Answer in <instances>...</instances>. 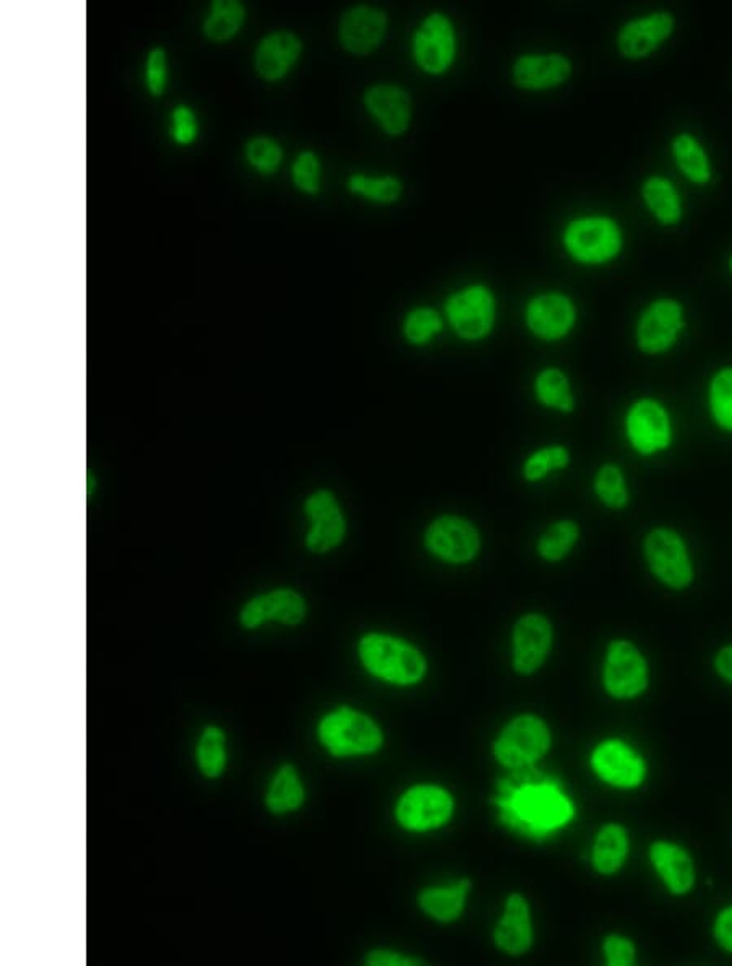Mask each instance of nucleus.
<instances>
[{
    "mask_svg": "<svg viewBox=\"0 0 732 966\" xmlns=\"http://www.w3.org/2000/svg\"><path fill=\"white\" fill-rule=\"evenodd\" d=\"M495 805L510 828L536 840L546 838L575 815L573 804L559 784L532 774L500 781Z\"/></svg>",
    "mask_w": 732,
    "mask_h": 966,
    "instance_id": "nucleus-1",
    "label": "nucleus"
},
{
    "mask_svg": "<svg viewBox=\"0 0 732 966\" xmlns=\"http://www.w3.org/2000/svg\"><path fill=\"white\" fill-rule=\"evenodd\" d=\"M358 655L369 674L394 685H417L427 675L428 662L420 648L394 634L366 633L358 643Z\"/></svg>",
    "mask_w": 732,
    "mask_h": 966,
    "instance_id": "nucleus-2",
    "label": "nucleus"
},
{
    "mask_svg": "<svg viewBox=\"0 0 732 966\" xmlns=\"http://www.w3.org/2000/svg\"><path fill=\"white\" fill-rule=\"evenodd\" d=\"M421 542L428 556L448 567L472 565L484 549L482 532L476 522L456 512L431 519Z\"/></svg>",
    "mask_w": 732,
    "mask_h": 966,
    "instance_id": "nucleus-3",
    "label": "nucleus"
},
{
    "mask_svg": "<svg viewBox=\"0 0 732 966\" xmlns=\"http://www.w3.org/2000/svg\"><path fill=\"white\" fill-rule=\"evenodd\" d=\"M321 744L334 756L372 755L382 749L383 731L372 718L350 706L331 711L317 725Z\"/></svg>",
    "mask_w": 732,
    "mask_h": 966,
    "instance_id": "nucleus-4",
    "label": "nucleus"
},
{
    "mask_svg": "<svg viewBox=\"0 0 732 966\" xmlns=\"http://www.w3.org/2000/svg\"><path fill=\"white\" fill-rule=\"evenodd\" d=\"M552 744L549 725L535 714L515 718L495 741V759L511 770L528 769L549 752Z\"/></svg>",
    "mask_w": 732,
    "mask_h": 966,
    "instance_id": "nucleus-5",
    "label": "nucleus"
},
{
    "mask_svg": "<svg viewBox=\"0 0 732 966\" xmlns=\"http://www.w3.org/2000/svg\"><path fill=\"white\" fill-rule=\"evenodd\" d=\"M644 560L651 574L668 588L682 591L692 584L693 565L681 533L668 528H654L644 537Z\"/></svg>",
    "mask_w": 732,
    "mask_h": 966,
    "instance_id": "nucleus-6",
    "label": "nucleus"
},
{
    "mask_svg": "<svg viewBox=\"0 0 732 966\" xmlns=\"http://www.w3.org/2000/svg\"><path fill=\"white\" fill-rule=\"evenodd\" d=\"M623 427L627 441L640 456L658 455L671 446V417L657 399L643 397L633 403L627 410Z\"/></svg>",
    "mask_w": 732,
    "mask_h": 966,
    "instance_id": "nucleus-7",
    "label": "nucleus"
},
{
    "mask_svg": "<svg viewBox=\"0 0 732 966\" xmlns=\"http://www.w3.org/2000/svg\"><path fill=\"white\" fill-rule=\"evenodd\" d=\"M446 317L464 340H482L494 331L497 319L494 293L484 285L462 288L446 303Z\"/></svg>",
    "mask_w": 732,
    "mask_h": 966,
    "instance_id": "nucleus-8",
    "label": "nucleus"
},
{
    "mask_svg": "<svg viewBox=\"0 0 732 966\" xmlns=\"http://www.w3.org/2000/svg\"><path fill=\"white\" fill-rule=\"evenodd\" d=\"M455 799L441 786L418 784L397 802V822L410 832H430L451 818Z\"/></svg>",
    "mask_w": 732,
    "mask_h": 966,
    "instance_id": "nucleus-9",
    "label": "nucleus"
},
{
    "mask_svg": "<svg viewBox=\"0 0 732 966\" xmlns=\"http://www.w3.org/2000/svg\"><path fill=\"white\" fill-rule=\"evenodd\" d=\"M552 622L542 613L519 617L511 631V664L519 675H532L552 651Z\"/></svg>",
    "mask_w": 732,
    "mask_h": 966,
    "instance_id": "nucleus-10",
    "label": "nucleus"
},
{
    "mask_svg": "<svg viewBox=\"0 0 732 966\" xmlns=\"http://www.w3.org/2000/svg\"><path fill=\"white\" fill-rule=\"evenodd\" d=\"M305 515L309 519V531L305 547L316 556H324L337 549L347 536V521L336 495L331 490H317L305 501Z\"/></svg>",
    "mask_w": 732,
    "mask_h": 966,
    "instance_id": "nucleus-11",
    "label": "nucleus"
},
{
    "mask_svg": "<svg viewBox=\"0 0 732 966\" xmlns=\"http://www.w3.org/2000/svg\"><path fill=\"white\" fill-rule=\"evenodd\" d=\"M568 253L580 263L599 264L612 260L622 247L619 226L609 218H581L565 232Z\"/></svg>",
    "mask_w": 732,
    "mask_h": 966,
    "instance_id": "nucleus-12",
    "label": "nucleus"
},
{
    "mask_svg": "<svg viewBox=\"0 0 732 966\" xmlns=\"http://www.w3.org/2000/svg\"><path fill=\"white\" fill-rule=\"evenodd\" d=\"M604 685L610 695L622 700L633 699L647 689V659L630 641L610 643L606 654Z\"/></svg>",
    "mask_w": 732,
    "mask_h": 966,
    "instance_id": "nucleus-13",
    "label": "nucleus"
},
{
    "mask_svg": "<svg viewBox=\"0 0 732 966\" xmlns=\"http://www.w3.org/2000/svg\"><path fill=\"white\" fill-rule=\"evenodd\" d=\"M685 326L683 308L675 299H658L648 306L637 324V344L643 354L659 355L678 342Z\"/></svg>",
    "mask_w": 732,
    "mask_h": 966,
    "instance_id": "nucleus-14",
    "label": "nucleus"
},
{
    "mask_svg": "<svg viewBox=\"0 0 732 966\" xmlns=\"http://www.w3.org/2000/svg\"><path fill=\"white\" fill-rule=\"evenodd\" d=\"M455 54L456 34L453 23L443 13H431L415 33V61L424 71L441 73L453 64Z\"/></svg>",
    "mask_w": 732,
    "mask_h": 966,
    "instance_id": "nucleus-15",
    "label": "nucleus"
},
{
    "mask_svg": "<svg viewBox=\"0 0 732 966\" xmlns=\"http://www.w3.org/2000/svg\"><path fill=\"white\" fill-rule=\"evenodd\" d=\"M308 606L299 592L291 588L275 589L247 602L242 612L244 629L254 630L267 622L296 627L306 619Z\"/></svg>",
    "mask_w": 732,
    "mask_h": 966,
    "instance_id": "nucleus-16",
    "label": "nucleus"
},
{
    "mask_svg": "<svg viewBox=\"0 0 732 966\" xmlns=\"http://www.w3.org/2000/svg\"><path fill=\"white\" fill-rule=\"evenodd\" d=\"M577 309L567 296L547 293L537 296L526 308V324L540 340H560L573 329Z\"/></svg>",
    "mask_w": 732,
    "mask_h": 966,
    "instance_id": "nucleus-17",
    "label": "nucleus"
},
{
    "mask_svg": "<svg viewBox=\"0 0 732 966\" xmlns=\"http://www.w3.org/2000/svg\"><path fill=\"white\" fill-rule=\"evenodd\" d=\"M386 28H388V19L383 10L357 6L342 17L339 37L348 52L365 55L382 44Z\"/></svg>",
    "mask_w": 732,
    "mask_h": 966,
    "instance_id": "nucleus-18",
    "label": "nucleus"
},
{
    "mask_svg": "<svg viewBox=\"0 0 732 966\" xmlns=\"http://www.w3.org/2000/svg\"><path fill=\"white\" fill-rule=\"evenodd\" d=\"M596 773L616 787L638 786L644 777V763L629 745L619 741H608L592 753Z\"/></svg>",
    "mask_w": 732,
    "mask_h": 966,
    "instance_id": "nucleus-19",
    "label": "nucleus"
},
{
    "mask_svg": "<svg viewBox=\"0 0 732 966\" xmlns=\"http://www.w3.org/2000/svg\"><path fill=\"white\" fill-rule=\"evenodd\" d=\"M674 27V17L671 13H651L643 19L627 23L620 30L617 44L626 58L643 59L657 51L671 37Z\"/></svg>",
    "mask_w": 732,
    "mask_h": 966,
    "instance_id": "nucleus-20",
    "label": "nucleus"
},
{
    "mask_svg": "<svg viewBox=\"0 0 732 966\" xmlns=\"http://www.w3.org/2000/svg\"><path fill=\"white\" fill-rule=\"evenodd\" d=\"M495 944L511 957L525 955L535 940L531 909L528 899L519 894L508 896L504 916L498 921L494 933Z\"/></svg>",
    "mask_w": 732,
    "mask_h": 966,
    "instance_id": "nucleus-21",
    "label": "nucleus"
},
{
    "mask_svg": "<svg viewBox=\"0 0 732 966\" xmlns=\"http://www.w3.org/2000/svg\"><path fill=\"white\" fill-rule=\"evenodd\" d=\"M365 106L389 135H400L413 120V100L406 90L390 83L372 87L365 93Z\"/></svg>",
    "mask_w": 732,
    "mask_h": 966,
    "instance_id": "nucleus-22",
    "label": "nucleus"
},
{
    "mask_svg": "<svg viewBox=\"0 0 732 966\" xmlns=\"http://www.w3.org/2000/svg\"><path fill=\"white\" fill-rule=\"evenodd\" d=\"M570 59L561 54L522 55L512 68L515 83L525 90H547L570 79Z\"/></svg>",
    "mask_w": 732,
    "mask_h": 966,
    "instance_id": "nucleus-23",
    "label": "nucleus"
},
{
    "mask_svg": "<svg viewBox=\"0 0 732 966\" xmlns=\"http://www.w3.org/2000/svg\"><path fill=\"white\" fill-rule=\"evenodd\" d=\"M302 52L298 38L288 31H278L264 38L256 52V69L268 82L281 80L295 64Z\"/></svg>",
    "mask_w": 732,
    "mask_h": 966,
    "instance_id": "nucleus-24",
    "label": "nucleus"
},
{
    "mask_svg": "<svg viewBox=\"0 0 732 966\" xmlns=\"http://www.w3.org/2000/svg\"><path fill=\"white\" fill-rule=\"evenodd\" d=\"M651 861L674 894H687L695 882V871L689 854L681 846L659 842L651 846Z\"/></svg>",
    "mask_w": 732,
    "mask_h": 966,
    "instance_id": "nucleus-25",
    "label": "nucleus"
},
{
    "mask_svg": "<svg viewBox=\"0 0 732 966\" xmlns=\"http://www.w3.org/2000/svg\"><path fill=\"white\" fill-rule=\"evenodd\" d=\"M470 891L472 884L469 878H461L455 884L441 885V887L425 888L418 895V905L431 919L438 923H453L462 915Z\"/></svg>",
    "mask_w": 732,
    "mask_h": 966,
    "instance_id": "nucleus-26",
    "label": "nucleus"
},
{
    "mask_svg": "<svg viewBox=\"0 0 732 966\" xmlns=\"http://www.w3.org/2000/svg\"><path fill=\"white\" fill-rule=\"evenodd\" d=\"M536 403L543 409L571 414L577 409L573 386L563 369L549 366L540 369L532 385Z\"/></svg>",
    "mask_w": 732,
    "mask_h": 966,
    "instance_id": "nucleus-27",
    "label": "nucleus"
},
{
    "mask_svg": "<svg viewBox=\"0 0 732 966\" xmlns=\"http://www.w3.org/2000/svg\"><path fill=\"white\" fill-rule=\"evenodd\" d=\"M580 539L581 526L575 519H557L537 537V556L546 563H561L573 553Z\"/></svg>",
    "mask_w": 732,
    "mask_h": 966,
    "instance_id": "nucleus-28",
    "label": "nucleus"
},
{
    "mask_svg": "<svg viewBox=\"0 0 732 966\" xmlns=\"http://www.w3.org/2000/svg\"><path fill=\"white\" fill-rule=\"evenodd\" d=\"M627 854H629V835L622 826L610 823L596 838L592 864L599 874H616L626 863Z\"/></svg>",
    "mask_w": 732,
    "mask_h": 966,
    "instance_id": "nucleus-29",
    "label": "nucleus"
},
{
    "mask_svg": "<svg viewBox=\"0 0 732 966\" xmlns=\"http://www.w3.org/2000/svg\"><path fill=\"white\" fill-rule=\"evenodd\" d=\"M305 802V787L299 781L298 773L292 765L282 766L275 773L271 786H268L266 805L272 814H288L298 811Z\"/></svg>",
    "mask_w": 732,
    "mask_h": 966,
    "instance_id": "nucleus-30",
    "label": "nucleus"
},
{
    "mask_svg": "<svg viewBox=\"0 0 732 966\" xmlns=\"http://www.w3.org/2000/svg\"><path fill=\"white\" fill-rule=\"evenodd\" d=\"M571 453L565 445L537 448L522 460L521 476L528 484H540L570 467Z\"/></svg>",
    "mask_w": 732,
    "mask_h": 966,
    "instance_id": "nucleus-31",
    "label": "nucleus"
},
{
    "mask_svg": "<svg viewBox=\"0 0 732 966\" xmlns=\"http://www.w3.org/2000/svg\"><path fill=\"white\" fill-rule=\"evenodd\" d=\"M592 491L601 505L612 511H622L632 500L626 474L619 464L608 462L599 467L592 480Z\"/></svg>",
    "mask_w": 732,
    "mask_h": 966,
    "instance_id": "nucleus-32",
    "label": "nucleus"
},
{
    "mask_svg": "<svg viewBox=\"0 0 732 966\" xmlns=\"http://www.w3.org/2000/svg\"><path fill=\"white\" fill-rule=\"evenodd\" d=\"M643 199L650 211L664 225H675L682 217L678 191L664 177H650L643 184Z\"/></svg>",
    "mask_w": 732,
    "mask_h": 966,
    "instance_id": "nucleus-33",
    "label": "nucleus"
},
{
    "mask_svg": "<svg viewBox=\"0 0 732 966\" xmlns=\"http://www.w3.org/2000/svg\"><path fill=\"white\" fill-rule=\"evenodd\" d=\"M675 162L682 173L693 183L705 184L710 181V162L702 145L689 134H681L672 145Z\"/></svg>",
    "mask_w": 732,
    "mask_h": 966,
    "instance_id": "nucleus-34",
    "label": "nucleus"
},
{
    "mask_svg": "<svg viewBox=\"0 0 732 966\" xmlns=\"http://www.w3.org/2000/svg\"><path fill=\"white\" fill-rule=\"evenodd\" d=\"M244 20V9L242 3L235 0H217L212 3V13L205 22V37L211 41L230 40L236 31L242 28Z\"/></svg>",
    "mask_w": 732,
    "mask_h": 966,
    "instance_id": "nucleus-35",
    "label": "nucleus"
},
{
    "mask_svg": "<svg viewBox=\"0 0 732 966\" xmlns=\"http://www.w3.org/2000/svg\"><path fill=\"white\" fill-rule=\"evenodd\" d=\"M443 331V317L435 309L421 306L407 313L404 317L403 334L406 340L415 347L430 344Z\"/></svg>",
    "mask_w": 732,
    "mask_h": 966,
    "instance_id": "nucleus-36",
    "label": "nucleus"
},
{
    "mask_svg": "<svg viewBox=\"0 0 732 966\" xmlns=\"http://www.w3.org/2000/svg\"><path fill=\"white\" fill-rule=\"evenodd\" d=\"M710 410L714 424L724 431H732V368H723L710 383Z\"/></svg>",
    "mask_w": 732,
    "mask_h": 966,
    "instance_id": "nucleus-37",
    "label": "nucleus"
},
{
    "mask_svg": "<svg viewBox=\"0 0 732 966\" xmlns=\"http://www.w3.org/2000/svg\"><path fill=\"white\" fill-rule=\"evenodd\" d=\"M199 770L207 777H217L225 770V734L218 728H207L197 745Z\"/></svg>",
    "mask_w": 732,
    "mask_h": 966,
    "instance_id": "nucleus-38",
    "label": "nucleus"
},
{
    "mask_svg": "<svg viewBox=\"0 0 732 966\" xmlns=\"http://www.w3.org/2000/svg\"><path fill=\"white\" fill-rule=\"evenodd\" d=\"M352 193L365 195L369 201L378 204H393L403 194V184L397 177H366L364 174H355L348 183Z\"/></svg>",
    "mask_w": 732,
    "mask_h": 966,
    "instance_id": "nucleus-39",
    "label": "nucleus"
},
{
    "mask_svg": "<svg viewBox=\"0 0 732 966\" xmlns=\"http://www.w3.org/2000/svg\"><path fill=\"white\" fill-rule=\"evenodd\" d=\"M247 160L263 173H272L282 162L281 146L267 138H257L246 149Z\"/></svg>",
    "mask_w": 732,
    "mask_h": 966,
    "instance_id": "nucleus-40",
    "label": "nucleus"
},
{
    "mask_svg": "<svg viewBox=\"0 0 732 966\" xmlns=\"http://www.w3.org/2000/svg\"><path fill=\"white\" fill-rule=\"evenodd\" d=\"M319 160L315 153H302L293 163V183L298 190L315 194L319 190Z\"/></svg>",
    "mask_w": 732,
    "mask_h": 966,
    "instance_id": "nucleus-41",
    "label": "nucleus"
},
{
    "mask_svg": "<svg viewBox=\"0 0 732 966\" xmlns=\"http://www.w3.org/2000/svg\"><path fill=\"white\" fill-rule=\"evenodd\" d=\"M602 948H604L609 965L629 966L634 964V947L626 937L609 936Z\"/></svg>",
    "mask_w": 732,
    "mask_h": 966,
    "instance_id": "nucleus-42",
    "label": "nucleus"
},
{
    "mask_svg": "<svg viewBox=\"0 0 732 966\" xmlns=\"http://www.w3.org/2000/svg\"><path fill=\"white\" fill-rule=\"evenodd\" d=\"M166 83V58L162 49H153L146 62V85L153 95H162Z\"/></svg>",
    "mask_w": 732,
    "mask_h": 966,
    "instance_id": "nucleus-43",
    "label": "nucleus"
},
{
    "mask_svg": "<svg viewBox=\"0 0 732 966\" xmlns=\"http://www.w3.org/2000/svg\"><path fill=\"white\" fill-rule=\"evenodd\" d=\"M197 134V122L193 111L186 106H180L173 113V138L177 144L187 145L194 141Z\"/></svg>",
    "mask_w": 732,
    "mask_h": 966,
    "instance_id": "nucleus-44",
    "label": "nucleus"
},
{
    "mask_svg": "<svg viewBox=\"0 0 732 966\" xmlns=\"http://www.w3.org/2000/svg\"><path fill=\"white\" fill-rule=\"evenodd\" d=\"M365 962L366 965L372 966H413L421 964L417 958L407 957V955L393 950H373Z\"/></svg>",
    "mask_w": 732,
    "mask_h": 966,
    "instance_id": "nucleus-45",
    "label": "nucleus"
},
{
    "mask_svg": "<svg viewBox=\"0 0 732 966\" xmlns=\"http://www.w3.org/2000/svg\"><path fill=\"white\" fill-rule=\"evenodd\" d=\"M714 934H716L721 947L732 952V906L721 913L716 921V927H714Z\"/></svg>",
    "mask_w": 732,
    "mask_h": 966,
    "instance_id": "nucleus-46",
    "label": "nucleus"
},
{
    "mask_svg": "<svg viewBox=\"0 0 732 966\" xmlns=\"http://www.w3.org/2000/svg\"><path fill=\"white\" fill-rule=\"evenodd\" d=\"M714 665H716V671L720 672V675L732 683V647L723 648V650L718 652Z\"/></svg>",
    "mask_w": 732,
    "mask_h": 966,
    "instance_id": "nucleus-47",
    "label": "nucleus"
},
{
    "mask_svg": "<svg viewBox=\"0 0 732 966\" xmlns=\"http://www.w3.org/2000/svg\"><path fill=\"white\" fill-rule=\"evenodd\" d=\"M731 271H732V257H731Z\"/></svg>",
    "mask_w": 732,
    "mask_h": 966,
    "instance_id": "nucleus-48",
    "label": "nucleus"
}]
</instances>
